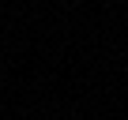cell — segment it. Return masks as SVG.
Returning <instances> with one entry per match:
<instances>
[]
</instances>
